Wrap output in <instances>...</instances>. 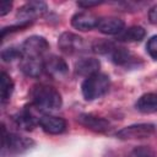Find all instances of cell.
I'll list each match as a JSON object with an SVG mask.
<instances>
[{"label": "cell", "mask_w": 157, "mask_h": 157, "mask_svg": "<svg viewBox=\"0 0 157 157\" xmlns=\"http://www.w3.org/2000/svg\"><path fill=\"white\" fill-rule=\"evenodd\" d=\"M47 11V5L43 1H28L22 5L17 11V18L20 23L31 25L37 17H40Z\"/></svg>", "instance_id": "52a82bcc"}, {"label": "cell", "mask_w": 157, "mask_h": 157, "mask_svg": "<svg viewBox=\"0 0 157 157\" xmlns=\"http://www.w3.org/2000/svg\"><path fill=\"white\" fill-rule=\"evenodd\" d=\"M125 27V23L123 20L118 18V17H103L99 18L97 28L101 33L104 34H119L123 32Z\"/></svg>", "instance_id": "4fadbf2b"}, {"label": "cell", "mask_w": 157, "mask_h": 157, "mask_svg": "<svg viewBox=\"0 0 157 157\" xmlns=\"http://www.w3.org/2000/svg\"><path fill=\"white\" fill-rule=\"evenodd\" d=\"M32 104L36 105L43 113L54 112L61 107V96L60 93L49 85H37L33 87L32 92Z\"/></svg>", "instance_id": "6da1fadb"}, {"label": "cell", "mask_w": 157, "mask_h": 157, "mask_svg": "<svg viewBox=\"0 0 157 157\" xmlns=\"http://www.w3.org/2000/svg\"><path fill=\"white\" fill-rule=\"evenodd\" d=\"M58 45L61 49V52L66 54H75L85 49V40L75 33L64 32L60 34L58 39Z\"/></svg>", "instance_id": "ba28073f"}, {"label": "cell", "mask_w": 157, "mask_h": 157, "mask_svg": "<svg viewBox=\"0 0 157 157\" xmlns=\"http://www.w3.org/2000/svg\"><path fill=\"white\" fill-rule=\"evenodd\" d=\"M148 18H150V22L151 23L157 25V5H155L153 7L150 9V11H148Z\"/></svg>", "instance_id": "cb8c5ba5"}, {"label": "cell", "mask_w": 157, "mask_h": 157, "mask_svg": "<svg viewBox=\"0 0 157 157\" xmlns=\"http://www.w3.org/2000/svg\"><path fill=\"white\" fill-rule=\"evenodd\" d=\"M45 114L42 110H39L36 105L31 104L29 107H25L22 110L17 112L13 115V120L16 123V125L23 130H32L36 125L39 124L42 115Z\"/></svg>", "instance_id": "277c9868"}, {"label": "cell", "mask_w": 157, "mask_h": 157, "mask_svg": "<svg viewBox=\"0 0 157 157\" xmlns=\"http://www.w3.org/2000/svg\"><path fill=\"white\" fill-rule=\"evenodd\" d=\"M21 70L28 77H38L44 71V61H42L40 58H23Z\"/></svg>", "instance_id": "9a60e30c"}, {"label": "cell", "mask_w": 157, "mask_h": 157, "mask_svg": "<svg viewBox=\"0 0 157 157\" xmlns=\"http://www.w3.org/2000/svg\"><path fill=\"white\" fill-rule=\"evenodd\" d=\"M110 87V80L105 74L97 72L86 77L81 85V91L87 101L97 99L104 96Z\"/></svg>", "instance_id": "3957f363"}, {"label": "cell", "mask_w": 157, "mask_h": 157, "mask_svg": "<svg viewBox=\"0 0 157 157\" xmlns=\"http://www.w3.org/2000/svg\"><path fill=\"white\" fill-rule=\"evenodd\" d=\"M110 58H112V61L115 63L117 65H125L129 61H131L132 55L125 48H117V47H114V49L110 52Z\"/></svg>", "instance_id": "d6986e66"}, {"label": "cell", "mask_w": 157, "mask_h": 157, "mask_svg": "<svg viewBox=\"0 0 157 157\" xmlns=\"http://www.w3.org/2000/svg\"><path fill=\"white\" fill-rule=\"evenodd\" d=\"M44 71L54 78H61L67 74L69 66L63 58L50 55L44 60Z\"/></svg>", "instance_id": "9c48e42d"}, {"label": "cell", "mask_w": 157, "mask_h": 157, "mask_svg": "<svg viewBox=\"0 0 157 157\" xmlns=\"http://www.w3.org/2000/svg\"><path fill=\"white\" fill-rule=\"evenodd\" d=\"M98 21H99V18L94 13H92L90 11H81V12H77V13H75L72 16L71 25L76 29L90 31V29L97 27Z\"/></svg>", "instance_id": "7c38bea8"}, {"label": "cell", "mask_w": 157, "mask_h": 157, "mask_svg": "<svg viewBox=\"0 0 157 157\" xmlns=\"http://www.w3.org/2000/svg\"><path fill=\"white\" fill-rule=\"evenodd\" d=\"M11 7H12V2L11 1H6V0L1 1L0 2V16H5L7 12H10Z\"/></svg>", "instance_id": "603a6c76"}, {"label": "cell", "mask_w": 157, "mask_h": 157, "mask_svg": "<svg viewBox=\"0 0 157 157\" xmlns=\"http://www.w3.org/2000/svg\"><path fill=\"white\" fill-rule=\"evenodd\" d=\"M34 145V141L12 132H7L5 126H2V139H1V156L13 157L21 155L29 150Z\"/></svg>", "instance_id": "7a4b0ae2"}, {"label": "cell", "mask_w": 157, "mask_h": 157, "mask_svg": "<svg viewBox=\"0 0 157 157\" xmlns=\"http://www.w3.org/2000/svg\"><path fill=\"white\" fill-rule=\"evenodd\" d=\"M99 66L101 63L98 59L96 58H83L80 59L76 64H75V72L80 76H85L88 77L93 74L99 72Z\"/></svg>", "instance_id": "5bb4252c"}, {"label": "cell", "mask_w": 157, "mask_h": 157, "mask_svg": "<svg viewBox=\"0 0 157 157\" xmlns=\"http://www.w3.org/2000/svg\"><path fill=\"white\" fill-rule=\"evenodd\" d=\"M77 121L85 128L96 131V132H105L109 130V121L102 117H97L93 114H80L77 117Z\"/></svg>", "instance_id": "8fae6325"}, {"label": "cell", "mask_w": 157, "mask_h": 157, "mask_svg": "<svg viewBox=\"0 0 157 157\" xmlns=\"http://www.w3.org/2000/svg\"><path fill=\"white\" fill-rule=\"evenodd\" d=\"M13 92V81L6 72H1L0 75V96H1V102L5 103L6 101L10 99Z\"/></svg>", "instance_id": "ac0fdd59"}, {"label": "cell", "mask_w": 157, "mask_h": 157, "mask_svg": "<svg viewBox=\"0 0 157 157\" xmlns=\"http://www.w3.org/2000/svg\"><path fill=\"white\" fill-rule=\"evenodd\" d=\"M130 157H155V155L151 148L146 146H140V147H136L130 153Z\"/></svg>", "instance_id": "7402d4cb"}, {"label": "cell", "mask_w": 157, "mask_h": 157, "mask_svg": "<svg viewBox=\"0 0 157 157\" xmlns=\"http://www.w3.org/2000/svg\"><path fill=\"white\" fill-rule=\"evenodd\" d=\"M146 50L152 59L157 60V34L148 39V42L146 44Z\"/></svg>", "instance_id": "44dd1931"}, {"label": "cell", "mask_w": 157, "mask_h": 157, "mask_svg": "<svg viewBox=\"0 0 157 157\" xmlns=\"http://www.w3.org/2000/svg\"><path fill=\"white\" fill-rule=\"evenodd\" d=\"M21 58H23L21 48L10 47V48H6L1 52V59L5 63H11V61H15V60L21 59Z\"/></svg>", "instance_id": "ffe728a7"}, {"label": "cell", "mask_w": 157, "mask_h": 157, "mask_svg": "<svg viewBox=\"0 0 157 157\" xmlns=\"http://www.w3.org/2000/svg\"><path fill=\"white\" fill-rule=\"evenodd\" d=\"M156 132V126L150 123L142 124H132L129 126L123 128L115 135L120 140H140L147 139Z\"/></svg>", "instance_id": "5b68a950"}, {"label": "cell", "mask_w": 157, "mask_h": 157, "mask_svg": "<svg viewBox=\"0 0 157 157\" xmlns=\"http://www.w3.org/2000/svg\"><path fill=\"white\" fill-rule=\"evenodd\" d=\"M145 29L141 26H131L124 28L121 33L118 34V40L120 42H140L145 38Z\"/></svg>", "instance_id": "e0dca14e"}, {"label": "cell", "mask_w": 157, "mask_h": 157, "mask_svg": "<svg viewBox=\"0 0 157 157\" xmlns=\"http://www.w3.org/2000/svg\"><path fill=\"white\" fill-rule=\"evenodd\" d=\"M102 4L101 1H77V5L80 7H83V9H90V7H93V6H97Z\"/></svg>", "instance_id": "d4e9b609"}, {"label": "cell", "mask_w": 157, "mask_h": 157, "mask_svg": "<svg viewBox=\"0 0 157 157\" xmlns=\"http://www.w3.org/2000/svg\"><path fill=\"white\" fill-rule=\"evenodd\" d=\"M49 48V43L44 37L31 36L21 45L23 58H40Z\"/></svg>", "instance_id": "8992f818"}, {"label": "cell", "mask_w": 157, "mask_h": 157, "mask_svg": "<svg viewBox=\"0 0 157 157\" xmlns=\"http://www.w3.org/2000/svg\"><path fill=\"white\" fill-rule=\"evenodd\" d=\"M39 125L47 134H50V135H59L66 130L65 119L56 115H50L47 113L42 115Z\"/></svg>", "instance_id": "30bf717a"}, {"label": "cell", "mask_w": 157, "mask_h": 157, "mask_svg": "<svg viewBox=\"0 0 157 157\" xmlns=\"http://www.w3.org/2000/svg\"><path fill=\"white\" fill-rule=\"evenodd\" d=\"M136 109L141 113L145 114H151V113H156L157 112V93H145L142 94L136 104H135Z\"/></svg>", "instance_id": "2e32d148"}]
</instances>
